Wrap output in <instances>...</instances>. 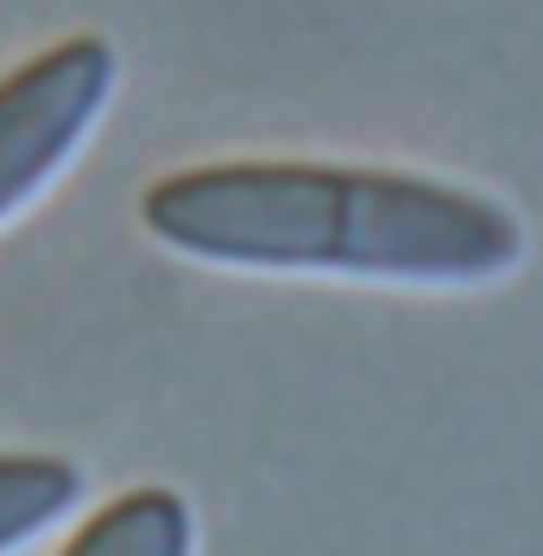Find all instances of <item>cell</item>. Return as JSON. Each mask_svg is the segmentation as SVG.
Returning a JSON list of instances; mask_svg holds the SVG:
<instances>
[{
  "label": "cell",
  "mask_w": 543,
  "mask_h": 556,
  "mask_svg": "<svg viewBox=\"0 0 543 556\" xmlns=\"http://www.w3.org/2000/svg\"><path fill=\"white\" fill-rule=\"evenodd\" d=\"M58 556H197V506L165 481H139L102 500Z\"/></svg>",
  "instance_id": "obj_3"
},
{
  "label": "cell",
  "mask_w": 543,
  "mask_h": 556,
  "mask_svg": "<svg viewBox=\"0 0 543 556\" xmlns=\"http://www.w3.org/2000/svg\"><path fill=\"white\" fill-rule=\"evenodd\" d=\"M121 83L102 33H70L0 70V222L20 215L83 152Z\"/></svg>",
  "instance_id": "obj_2"
},
{
  "label": "cell",
  "mask_w": 543,
  "mask_h": 556,
  "mask_svg": "<svg viewBox=\"0 0 543 556\" xmlns=\"http://www.w3.org/2000/svg\"><path fill=\"white\" fill-rule=\"evenodd\" d=\"M159 247L235 273H323L374 285H493L525 260V215L475 184L348 159H209L139 190Z\"/></svg>",
  "instance_id": "obj_1"
},
{
  "label": "cell",
  "mask_w": 543,
  "mask_h": 556,
  "mask_svg": "<svg viewBox=\"0 0 543 556\" xmlns=\"http://www.w3.org/2000/svg\"><path fill=\"white\" fill-rule=\"evenodd\" d=\"M83 500V468L51 450H0V556L26 551L38 531L70 519Z\"/></svg>",
  "instance_id": "obj_4"
}]
</instances>
